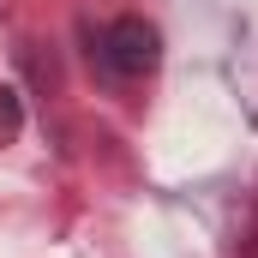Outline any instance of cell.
I'll list each match as a JSON object with an SVG mask.
<instances>
[{
	"label": "cell",
	"instance_id": "cell-1",
	"mask_svg": "<svg viewBox=\"0 0 258 258\" xmlns=\"http://www.w3.org/2000/svg\"><path fill=\"white\" fill-rule=\"evenodd\" d=\"M156 60H162V36L150 18H114L102 30V66L114 78H144L156 72Z\"/></svg>",
	"mask_w": 258,
	"mask_h": 258
},
{
	"label": "cell",
	"instance_id": "cell-2",
	"mask_svg": "<svg viewBox=\"0 0 258 258\" xmlns=\"http://www.w3.org/2000/svg\"><path fill=\"white\" fill-rule=\"evenodd\" d=\"M24 126V102H18V90L12 84H0V144H12Z\"/></svg>",
	"mask_w": 258,
	"mask_h": 258
}]
</instances>
